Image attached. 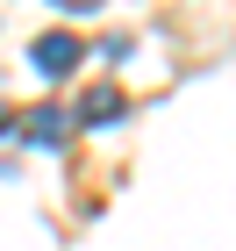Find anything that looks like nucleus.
<instances>
[{
  "label": "nucleus",
  "instance_id": "nucleus-2",
  "mask_svg": "<svg viewBox=\"0 0 236 251\" xmlns=\"http://www.w3.org/2000/svg\"><path fill=\"white\" fill-rule=\"evenodd\" d=\"M64 136H72V115H64V108H29V115H21V144H43V151H58Z\"/></svg>",
  "mask_w": 236,
  "mask_h": 251
},
{
  "label": "nucleus",
  "instance_id": "nucleus-3",
  "mask_svg": "<svg viewBox=\"0 0 236 251\" xmlns=\"http://www.w3.org/2000/svg\"><path fill=\"white\" fill-rule=\"evenodd\" d=\"M122 108H129V100H122V94H115V86H93V94L79 100V122H115V115H122Z\"/></svg>",
  "mask_w": 236,
  "mask_h": 251
},
{
  "label": "nucleus",
  "instance_id": "nucleus-1",
  "mask_svg": "<svg viewBox=\"0 0 236 251\" xmlns=\"http://www.w3.org/2000/svg\"><path fill=\"white\" fill-rule=\"evenodd\" d=\"M29 58H36V72H43V79H72L79 65H86V43H79L72 29H43Z\"/></svg>",
  "mask_w": 236,
  "mask_h": 251
}]
</instances>
